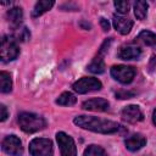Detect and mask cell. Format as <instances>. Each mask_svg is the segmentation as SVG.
Listing matches in <instances>:
<instances>
[{
	"instance_id": "obj_1",
	"label": "cell",
	"mask_w": 156,
	"mask_h": 156,
	"mask_svg": "<svg viewBox=\"0 0 156 156\" xmlns=\"http://www.w3.org/2000/svg\"><path fill=\"white\" fill-rule=\"evenodd\" d=\"M74 124L87 129L91 130L95 133H101V134H113L121 129V126L117 122L110 121V119H104L94 116H77L73 119Z\"/></svg>"
},
{
	"instance_id": "obj_2",
	"label": "cell",
	"mask_w": 156,
	"mask_h": 156,
	"mask_svg": "<svg viewBox=\"0 0 156 156\" xmlns=\"http://www.w3.org/2000/svg\"><path fill=\"white\" fill-rule=\"evenodd\" d=\"M18 124L23 132L35 133L45 128L46 121L39 115L32 112H21L18 115Z\"/></svg>"
},
{
	"instance_id": "obj_3",
	"label": "cell",
	"mask_w": 156,
	"mask_h": 156,
	"mask_svg": "<svg viewBox=\"0 0 156 156\" xmlns=\"http://www.w3.org/2000/svg\"><path fill=\"white\" fill-rule=\"evenodd\" d=\"M20 54V48L17 45V40L13 37L5 35L1 39L0 46V57L2 62H10L15 60Z\"/></svg>"
},
{
	"instance_id": "obj_4",
	"label": "cell",
	"mask_w": 156,
	"mask_h": 156,
	"mask_svg": "<svg viewBox=\"0 0 156 156\" xmlns=\"http://www.w3.org/2000/svg\"><path fill=\"white\" fill-rule=\"evenodd\" d=\"M32 156H52V143L46 138H34L29 143Z\"/></svg>"
},
{
	"instance_id": "obj_5",
	"label": "cell",
	"mask_w": 156,
	"mask_h": 156,
	"mask_svg": "<svg viewBox=\"0 0 156 156\" xmlns=\"http://www.w3.org/2000/svg\"><path fill=\"white\" fill-rule=\"evenodd\" d=\"M101 87H102L101 82L94 77H83V78L78 79L77 82H74L72 85L73 90L78 94H87L90 91L100 90Z\"/></svg>"
},
{
	"instance_id": "obj_6",
	"label": "cell",
	"mask_w": 156,
	"mask_h": 156,
	"mask_svg": "<svg viewBox=\"0 0 156 156\" xmlns=\"http://www.w3.org/2000/svg\"><path fill=\"white\" fill-rule=\"evenodd\" d=\"M135 68L126 65H117L111 67V76L122 84H129L135 77Z\"/></svg>"
},
{
	"instance_id": "obj_7",
	"label": "cell",
	"mask_w": 156,
	"mask_h": 156,
	"mask_svg": "<svg viewBox=\"0 0 156 156\" xmlns=\"http://www.w3.org/2000/svg\"><path fill=\"white\" fill-rule=\"evenodd\" d=\"M110 44H111V39H107V40H105V41L102 43V45H101V48H100L98 55L91 60V62H90V63L88 65V67H87V69H88L89 72L95 73V74H100V73H102V72L105 71L104 56H105V54L107 52Z\"/></svg>"
},
{
	"instance_id": "obj_8",
	"label": "cell",
	"mask_w": 156,
	"mask_h": 156,
	"mask_svg": "<svg viewBox=\"0 0 156 156\" xmlns=\"http://www.w3.org/2000/svg\"><path fill=\"white\" fill-rule=\"evenodd\" d=\"M56 140L60 146L61 156H77L76 143L71 135L66 134L65 132H58L56 134Z\"/></svg>"
},
{
	"instance_id": "obj_9",
	"label": "cell",
	"mask_w": 156,
	"mask_h": 156,
	"mask_svg": "<svg viewBox=\"0 0 156 156\" xmlns=\"http://www.w3.org/2000/svg\"><path fill=\"white\" fill-rule=\"evenodd\" d=\"M1 147L4 152L11 156H21L23 154V146L18 136L16 135H7L4 138L1 143Z\"/></svg>"
},
{
	"instance_id": "obj_10",
	"label": "cell",
	"mask_w": 156,
	"mask_h": 156,
	"mask_svg": "<svg viewBox=\"0 0 156 156\" xmlns=\"http://www.w3.org/2000/svg\"><path fill=\"white\" fill-rule=\"evenodd\" d=\"M121 116H122V118H123L126 122H128V123H136V122L143 121V118H144V115H143L141 110H140L139 106H136V105L126 106V107L122 110Z\"/></svg>"
},
{
	"instance_id": "obj_11",
	"label": "cell",
	"mask_w": 156,
	"mask_h": 156,
	"mask_svg": "<svg viewBox=\"0 0 156 156\" xmlns=\"http://www.w3.org/2000/svg\"><path fill=\"white\" fill-rule=\"evenodd\" d=\"M108 101L102 99V98H94V99H89L87 101L83 102L82 107L84 110L88 111H98V112H105L108 110Z\"/></svg>"
},
{
	"instance_id": "obj_12",
	"label": "cell",
	"mask_w": 156,
	"mask_h": 156,
	"mask_svg": "<svg viewBox=\"0 0 156 156\" xmlns=\"http://www.w3.org/2000/svg\"><path fill=\"white\" fill-rule=\"evenodd\" d=\"M112 23H113L115 29H116L118 33L123 34V35L128 34V33L130 32L132 27H133V21H132L130 18L123 17V16H121V15H115V16H113V20H112Z\"/></svg>"
},
{
	"instance_id": "obj_13",
	"label": "cell",
	"mask_w": 156,
	"mask_h": 156,
	"mask_svg": "<svg viewBox=\"0 0 156 156\" xmlns=\"http://www.w3.org/2000/svg\"><path fill=\"white\" fill-rule=\"evenodd\" d=\"M117 56L121 60H138L141 56V50L135 45H124L119 48Z\"/></svg>"
},
{
	"instance_id": "obj_14",
	"label": "cell",
	"mask_w": 156,
	"mask_h": 156,
	"mask_svg": "<svg viewBox=\"0 0 156 156\" xmlns=\"http://www.w3.org/2000/svg\"><path fill=\"white\" fill-rule=\"evenodd\" d=\"M146 144V139L144 135L136 133V134H132L128 138H126L124 140V145L129 151H138L140 150L143 146H145Z\"/></svg>"
},
{
	"instance_id": "obj_15",
	"label": "cell",
	"mask_w": 156,
	"mask_h": 156,
	"mask_svg": "<svg viewBox=\"0 0 156 156\" xmlns=\"http://www.w3.org/2000/svg\"><path fill=\"white\" fill-rule=\"evenodd\" d=\"M6 17H7V21L10 22V24L17 29L20 28L21 26V22H22V18H23V12H22V9L21 7H11L7 12H6Z\"/></svg>"
},
{
	"instance_id": "obj_16",
	"label": "cell",
	"mask_w": 156,
	"mask_h": 156,
	"mask_svg": "<svg viewBox=\"0 0 156 156\" xmlns=\"http://www.w3.org/2000/svg\"><path fill=\"white\" fill-rule=\"evenodd\" d=\"M52 6H54V1L52 0H41V1H38L34 5V9L32 11V16L33 17H39L43 13H45L46 11H49Z\"/></svg>"
},
{
	"instance_id": "obj_17",
	"label": "cell",
	"mask_w": 156,
	"mask_h": 156,
	"mask_svg": "<svg viewBox=\"0 0 156 156\" xmlns=\"http://www.w3.org/2000/svg\"><path fill=\"white\" fill-rule=\"evenodd\" d=\"M138 41H141L143 44L151 46L154 49H156V34L150 32V30H141L138 34Z\"/></svg>"
},
{
	"instance_id": "obj_18",
	"label": "cell",
	"mask_w": 156,
	"mask_h": 156,
	"mask_svg": "<svg viewBox=\"0 0 156 156\" xmlns=\"http://www.w3.org/2000/svg\"><path fill=\"white\" fill-rule=\"evenodd\" d=\"M12 89V79L10 73L1 71L0 72V90L1 93H10Z\"/></svg>"
},
{
	"instance_id": "obj_19",
	"label": "cell",
	"mask_w": 156,
	"mask_h": 156,
	"mask_svg": "<svg viewBox=\"0 0 156 156\" xmlns=\"http://www.w3.org/2000/svg\"><path fill=\"white\" fill-rule=\"evenodd\" d=\"M76 101H77V98L71 91H65L56 99V104L61 106H72L76 104Z\"/></svg>"
},
{
	"instance_id": "obj_20",
	"label": "cell",
	"mask_w": 156,
	"mask_h": 156,
	"mask_svg": "<svg viewBox=\"0 0 156 156\" xmlns=\"http://www.w3.org/2000/svg\"><path fill=\"white\" fill-rule=\"evenodd\" d=\"M149 4L146 1H135L134 2V15L138 20H144L147 15Z\"/></svg>"
},
{
	"instance_id": "obj_21",
	"label": "cell",
	"mask_w": 156,
	"mask_h": 156,
	"mask_svg": "<svg viewBox=\"0 0 156 156\" xmlns=\"http://www.w3.org/2000/svg\"><path fill=\"white\" fill-rule=\"evenodd\" d=\"M83 156H107L106 151L99 146V145H89L85 150H84V154Z\"/></svg>"
},
{
	"instance_id": "obj_22",
	"label": "cell",
	"mask_w": 156,
	"mask_h": 156,
	"mask_svg": "<svg viewBox=\"0 0 156 156\" xmlns=\"http://www.w3.org/2000/svg\"><path fill=\"white\" fill-rule=\"evenodd\" d=\"M30 37L28 29L26 27H20L17 29H15V34H13V38L17 40V41H26L28 40Z\"/></svg>"
},
{
	"instance_id": "obj_23",
	"label": "cell",
	"mask_w": 156,
	"mask_h": 156,
	"mask_svg": "<svg viewBox=\"0 0 156 156\" xmlns=\"http://www.w3.org/2000/svg\"><path fill=\"white\" fill-rule=\"evenodd\" d=\"M113 5H115L117 12L121 15L128 13V11H129V2L128 1H115Z\"/></svg>"
},
{
	"instance_id": "obj_24",
	"label": "cell",
	"mask_w": 156,
	"mask_h": 156,
	"mask_svg": "<svg viewBox=\"0 0 156 156\" xmlns=\"http://www.w3.org/2000/svg\"><path fill=\"white\" fill-rule=\"evenodd\" d=\"M133 95H134L133 91H126V90L116 93V96H117L118 99H129V98H132Z\"/></svg>"
},
{
	"instance_id": "obj_25",
	"label": "cell",
	"mask_w": 156,
	"mask_h": 156,
	"mask_svg": "<svg viewBox=\"0 0 156 156\" xmlns=\"http://www.w3.org/2000/svg\"><path fill=\"white\" fill-rule=\"evenodd\" d=\"M0 111H1V116H0L1 118H0V119H1V122H4V121H5V119L9 117V112H7L6 106L1 104V105H0Z\"/></svg>"
},
{
	"instance_id": "obj_26",
	"label": "cell",
	"mask_w": 156,
	"mask_h": 156,
	"mask_svg": "<svg viewBox=\"0 0 156 156\" xmlns=\"http://www.w3.org/2000/svg\"><path fill=\"white\" fill-rule=\"evenodd\" d=\"M100 24H101V27H102V29H104L105 32H107V30L110 29V23H108V21H107L106 18L101 17V18H100Z\"/></svg>"
},
{
	"instance_id": "obj_27",
	"label": "cell",
	"mask_w": 156,
	"mask_h": 156,
	"mask_svg": "<svg viewBox=\"0 0 156 156\" xmlns=\"http://www.w3.org/2000/svg\"><path fill=\"white\" fill-rule=\"evenodd\" d=\"M152 122H154V124L156 126V108H155L154 112H152Z\"/></svg>"
}]
</instances>
